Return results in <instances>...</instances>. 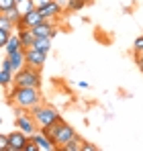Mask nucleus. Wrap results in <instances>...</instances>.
Here are the masks:
<instances>
[{
    "mask_svg": "<svg viewBox=\"0 0 143 151\" xmlns=\"http://www.w3.org/2000/svg\"><path fill=\"white\" fill-rule=\"evenodd\" d=\"M43 135H47L49 139L57 145V149L59 147H64L68 141H72L74 137H78V133H76V129L72 125H68L66 121H59V123H53V125L49 127H43V129H39Z\"/></svg>",
    "mask_w": 143,
    "mask_h": 151,
    "instance_id": "obj_1",
    "label": "nucleus"
},
{
    "mask_svg": "<svg viewBox=\"0 0 143 151\" xmlns=\"http://www.w3.org/2000/svg\"><path fill=\"white\" fill-rule=\"evenodd\" d=\"M41 94L39 88H27V86H14V90L8 94V102L19 106V108H33L35 104H39Z\"/></svg>",
    "mask_w": 143,
    "mask_h": 151,
    "instance_id": "obj_2",
    "label": "nucleus"
},
{
    "mask_svg": "<svg viewBox=\"0 0 143 151\" xmlns=\"http://www.w3.org/2000/svg\"><path fill=\"white\" fill-rule=\"evenodd\" d=\"M29 110H31V114H33V119H35V123H37L39 129L64 121L61 114H59V110H55L53 106H47V104H35V106L29 108Z\"/></svg>",
    "mask_w": 143,
    "mask_h": 151,
    "instance_id": "obj_3",
    "label": "nucleus"
},
{
    "mask_svg": "<svg viewBox=\"0 0 143 151\" xmlns=\"http://www.w3.org/2000/svg\"><path fill=\"white\" fill-rule=\"evenodd\" d=\"M39 72H41V70L23 65L19 72H14L12 84H14V86H27V88H41V74H39Z\"/></svg>",
    "mask_w": 143,
    "mask_h": 151,
    "instance_id": "obj_4",
    "label": "nucleus"
},
{
    "mask_svg": "<svg viewBox=\"0 0 143 151\" xmlns=\"http://www.w3.org/2000/svg\"><path fill=\"white\" fill-rule=\"evenodd\" d=\"M17 110H14V114H17V127H19V131H23L25 135H33V133H37V123H35V119H33V114H31V110L29 108H19V106H14Z\"/></svg>",
    "mask_w": 143,
    "mask_h": 151,
    "instance_id": "obj_5",
    "label": "nucleus"
},
{
    "mask_svg": "<svg viewBox=\"0 0 143 151\" xmlns=\"http://www.w3.org/2000/svg\"><path fill=\"white\" fill-rule=\"evenodd\" d=\"M43 21H45V17L41 14V10H39V8H33V10L21 14V21L14 27H17V29H33L35 25H39V23H43Z\"/></svg>",
    "mask_w": 143,
    "mask_h": 151,
    "instance_id": "obj_6",
    "label": "nucleus"
},
{
    "mask_svg": "<svg viewBox=\"0 0 143 151\" xmlns=\"http://www.w3.org/2000/svg\"><path fill=\"white\" fill-rule=\"evenodd\" d=\"M45 61H47V53L37 51V49H33V47L25 49V65L35 68V70H41L45 65Z\"/></svg>",
    "mask_w": 143,
    "mask_h": 151,
    "instance_id": "obj_7",
    "label": "nucleus"
},
{
    "mask_svg": "<svg viewBox=\"0 0 143 151\" xmlns=\"http://www.w3.org/2000/svg\"><path fill=\"white\" fill-rule=\"evenodd\" d=\"M27 141H29V135H25L23 131H19V129L8 133V151H23Z\"/></svg>",
    "mask_w": 143,
    "mask_h": 151,
    "instance_id": "obj_8",
    "label": "nucleus"
},
{
    "mask_svg": "<svg viewBox=\"0 0 143 151\" xmlns=\"http://www.w3.org/2000/svg\"><path fill=\"white\" fill-rule=\"evenodd\" d=\"M31 139L35 141V145H37L39 151H57V145L49 139L47 135H43V133H33Z\"/></svg>",
    "mask_w": 143,
    "mask_h": 151,
    "instance_id": "obj_9",
    "label": "nucleus"
},
{
    "mask_svg": "<svg viewBox=\"0 0 143 151\" xmlns=\"http://www.w3.org/2000/svg\"><path fill=\"white\" fill-rule=\"evenodd\" d=\"M33 33H35V37H49V39H53L55 35H57V29L53 27L51 21H43V23H39V25L33 27Z\"/></svg>",
    "mask_w": 143,
    "mask_h": 151,
    "instance_id": "obj_10",
    "label": "nucleus"
},
{
    "mask_svg": "<svg viewBox=\"0 0 143 151\" xmlns=\"http://www.w3.org/2000/svg\"><path fill=\"white\" fill-rule=\"evenodd\" d=\"M41 10V14L47 19V21H51V19H55L59 12H61V4L57 2V0H51L47 6H43V8H39Z\"/></svg>",
    "mask_w": 143,
    "mask_h": 151,
    "instance_id": "obj_11",
    "label": "nucleus"
},
{
    "mask_svg": "<svg viewBox=\"0 0 143 151\" xmlns=\"http://www.w3.org/2000/svg\"><path fill=\"white\" fill-rule=\"evenodd\" d=\"M8 59H10V70H12V74L19 72L25 65V49H19V51H14V53H10Z\"/></svg>",
    "mask_w": 143,
    "mask_h": 151,
    "instance_id": "obj_12",
    "label": "nucleus"
},
{
    "mask_svg": "<svg viewBox=\"0 0 143 151\" xmlns=\"http://www.w3.org/2000/svg\"><path fill=\"white\" fill-rule=\"evenodd\" d=\"M19 39H21V43H23V49H29V47H33V43H35V33H33V29H19Z\"/></svg>",
    "mask_w": 143,
    "mask_h": 151,
    "instance_id": "obj_13",
    "label": "nucleus"
},
{
    "mask_svg": "<svg viewBox=\"0 0 143 151\" xmlns=\"http://www.w3.org/2000/svg\"><path fill=\"white\" fill-rule=\"evenodd\" d=\"M6 55H10V53H14V51L23 49V43H21V39H19V35H10V39H8V43H6Z\"/></svg>",
    "mask_w": 143,
    "mask_h": 151,
    "instance_id": "obj_14",
    "label": "nucleus"
},
{
    "mask_svg": "<svg viewBox=\"0 0 143 151\" xmlns=\"http://www.w3.org/2000/svg\"><path fill=\"white\" fill-rule=\"evenodd\" d=\"M33 49L49 53V49H51V39H49V37H37L35 43H33Z\"/></svg>",
    "mask_w": 143,
    "mask_h": 151,
    "instance_id": "obj_15",
    "label": "nucleus"
},
{
    "mask_svg": "<svg viewBox=\"0 0 143 151\" xmlns=\"http://www.w3.org/2000/svg\"><path fill=\"white\" fill-rule=\"evenodd\" d=\"M82 145H84V139L74 137V139H72V141H68L64 147H59V151H82Z\"/></svg>",
    "mask_w": 143,
    "mask_h": 151,
    "instance_id": "obj_16",
    "label": "nucleus"
},
{
    "mask_svg": "<svg viewBox=\"0 0 143 151\" xmlns=\"http://www.w3.org/2000/svg\"><path fill=\"white\" fill-rule=\"evenodd\" d=\"M12 78H14V74L10 72V70H0V86H10L12 84Z\"/></svg>",
    "mask_w": 143,
    "mask_h": 151,
    "instance_id": "obj_17",
    "label": "nucleus"
},
{
    "mask_svg": "<svg viewBox=\"0 0 143 151\" xmlns=\"http://www.w3.org/2000/svg\"><path fill=\"white\" fill-rule=\"evenodd\" d=\"M4 14H6L14 25L21 21V10H19V6H12V8H8V10H4Z\"/></svg>",
    "mask_w": 143,
    "mask_h": 151,
    "instance_id": "obj_18",
    "label": "nucleus"
},
{
    "mask_svg": "<svg viewBox=\"0 0 143 151\" xmlns=\"http://www.w3.org/2000/svg\"><path fill=\"white\" fill-rule=\"evenodd\" d=\"M0 29H2V31H8V33L14 29V23H12L4 12H0Z\"/></svg>",
    "mask_w": 143,
    "mask_h": 151,
    "instance_id": "obj_19",
    "label": "nucleus"
},
{
    "mask_svg": "<svg viewBox=\"0 0 143 151\" xmlns=\"http://www.w3.org/2000/svg\"><path fill=\"white\" fill-rule=\"evenodd\" d=\"M84 6H86L84 0H68V8H70V10H80V8H84Z\"/></svg>",
    "mask_w": 143,
    "mask_h": 151,
    "instance_id": "obj_20",
    "label": "nucleus"
},
{
    "mask_svg": "<svg viewBox=\"0 0 143 151\" xmlns=\"http://www.w3.org/2000/svg\"><path fill=\"white\" fill-rule=\"evenodd\" d=\"M12 6H17V0H0V12H4Z\"/></svg>",
    "mask_w": 143,
    "mask_h": 151,
    "instance_id": "obj_21",
    "label": "nucleus"
},
{
    "mask_svg": "<svg viewBox=\"0 0 143 151\" xmlns=\"http://www.w3.org/2000/svg\"><path fill=\"white\" fill-rule=\"evenodd\" d=\"M8 39H10V33H8V31H2V29H0V49H4V47H6Z\"/></svg>",
    "mask_w": 143,
    "mask_h": 151,
    "instance_id": "obj_22",
    "label": "nucleus"
},
{
    "mask_svg": "<svg viewBox=\"0 0 143 151\" xmlns=\"http://www.w3.org/2000/svg\"><path fill=\"white\" fill-rule=\"evenodd\" d=\"M0 151H8V135L0 133Z\"/></svg>",
    "mask_w": 143,
    "mask_h": 151,
    "instance_id": "obj_23",
    "label": "nucleus"
},
{
    "mask_svg": "<svg viewBox=\"0 0 143 151\" xmlns=\"http://www.w3.org/2000/svg\"><path fill=\"white\" fill-rule=\"evenodd\" d=\"M133 51H135V53L143 51V37H137V39H135V43H133Z\"/></svg>",
    "mask_w": 143,
    "mask_h": 151,
    "instance_id": "obj_24",
    "label": "nucleus"
},
{
    "mask_svg": "<svg viewBox=\"0 0 143 151\" xmlns=\"http://www.w3.org/2000/svg\"><path fill=\"white\" fill-rule=\"evenodd\" d=\"M23 151H39V149H37L35 141H33V139L29 137V141H27V145H25V149H23Z\"/></svg>",
    "mask_w": 143,
    "mask_h": 151,
    "instance_id": "obj_25",
    "label": "nucleus"
},
{
    "mask_svg": "<svg viewBox=\"0 0 143 151\" xmlns=\"http://www.w3.org/2000/svg\"><path fill=\"white\" fill-rule=\"evenodd\" d=\"M51 0H33V6L35 8H43V6H47Z\"/></svg>",
    "mask_w": 143,
    "mask_h": 151,
    "instance_id": "obj_26",
    "label": "nucleus"
},
{
    "mask_svg": "<svg viewBox=\"0 0 143 151\" xmlns=\"http://www.w3.org/2000/svg\"><path fill=\"white\" fill-rule=\"evenodd\" d=\"M96 149H98L96 145H92V143H86V141H84V145H82V151H96Z\"/></svg>",
    "mask_w": 143,
    "mask_h": 151,
    "instance_id": "obj_27",
    "label": "nucleus"
},
{
    "mask_svg": "<svg viewBox=\"0 0 143 151\" xmlns=\"http://www.w3.org/2000/svg\"><path fill=\"white\" fill-rule=\"evenodd\" d=\"M2 70H10V59H8V55L2 59ZM10 72H12V70H10Z\"/></svg>",
    "mask_w": 143,
    "mask_h": 151,
    "instance_id": "obj_28",
    "label": "nucleus"
},
{
    "mask_svg": "<svg viewBox=\"0 0 143 151\" xmlns=\"http://www.w3.org/2000/svg\"><path fill=\"white\" fill-rule=\"evenodd\" d=\"M135 61H137V68L141 70V74H143V57H135Z\"/></svg>",
    "mask_w": 143,
    "mask_h": 151,
    "instance_id": "obj_29",
    "label": "nucleus"
},
{
    "mask_svg": "<svg viewBox=\"0 0 143 151\" xmlns=\"http://www.w3.org/2000/svg\"><path fill=\"white\" fill-rule=\"evenodd\" d=\"M84 2H86V4H90V2H94V0H84Z\"/></svg>",
    "mask_w": 143,
    "mask_h": 151,
    "instance_id": "obj_30",
    "label": "nucleus"
},
{
    "mask_svg": "<svg viewBox=\"0 0 143 151\" xmlns=\"http://www.w3.org/2000/svg\"><path fill=\"white\" fill-rule=\"evenodd\" d=\"M21 2H23V0H17V4H21Z\"/></svg>",
    "mask_w": 143,
    "mask_h": 151,
    "instance_id": "obj_31",
    "label": "nucleus"
}]
</instances>
